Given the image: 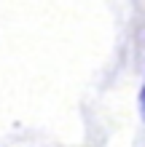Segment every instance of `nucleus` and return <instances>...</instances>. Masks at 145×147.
<instances>
[{"instance_id": "nucleus-1", "label": "nucleus", "mask_w": 145, "mask_h": 147, "mask_svg": "<svg viewBox=\"0 0 145 147\" xmlns=\"http://www.w3.org/2000/svg\"><path fill=\"white\" fill-rule=\"evenodd\" d=\"M140 115L145 120V83H142V88H140Z\"/></svg>"}]
</instances>
